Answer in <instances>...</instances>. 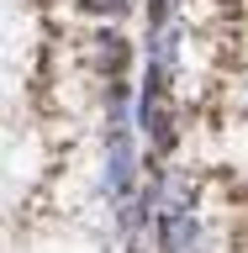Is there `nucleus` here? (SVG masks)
<instances>
[{"label":"nucleus","instance_id":"f257e3e1","mask_svg":"<svg viewBox=\"0 0 248 253\" xmlns=\"http://www.w3.org/2000/svg\"><path fill=\"white\" fill-rule=\"evenodd\" d=\"M132 122L148 137L153 153H174L180 148V106H174V74L164 69H148L138 84V106H132Z\"/></svg>","mask_w":248,"mask_h":253},{"label":"nucleus","instance_id":"f03ea898","mask_svg":"<svg viewBox=\"0 0 248 253\" xmlns=\"http://www.w3.org/2000/svg\"><path fill=\"white\" fill-rule=\"evenodd\" d=\"M143 169H148V158L138 153V122L127 116V122H106V158H100V185L116 206L132 201L143 190Z\"/></svg>","mask_w":248,"mask_h":253},{"label":"nucleus","instance_id":"7ed1b4c3","mask_svg":"<svg viewBox=\"0 0 248 253\" xmlns=\"http://www.w3.org/2000/svg\"><path fill=\"white\" fill-rule=\"evenodd\" d=\"M153 248L158 253H196L201 248V216L190 206H164L153 216Z\"/></svg>","mask_w":248,"mask_h":253},{"label":"nucleus","instance_id":"20e7f679","mask_svg":"<svg viewBox=\"0 0 248 253\" xmlns=\"http://www.w3.org/2000/svg\"><path fill=\"white\" fill-rule=\"evenodd\" d=\"M90 42H95V63L106 69V79H122V69L132 63V42H127L116 27H100Z\"/></svg>","mask_w":248,"mask_h":253},{"label":"nucleus","instance_id":"39448f33","mask_svg":"<svg viewBox=\"0 0 248 253\" xmlns=\"http://www.w3.org/2000/svg\"><path fill=\"white\" fill-rule=\"evenodd\" d=\"M143 16H148V32L174 27L180 21V0H143Z\"/></svg>","mask_w":248,"mask_h":253},{"label":"nucleus","instance_id":"423d86ee","mask_svg":"<svg viewBox=\"0 0 248 253\" xmlns=\"http://www.w3.org/2000/svg\"><path fill=\"white\" fill-rule=\"evenodd\" d=\"M79 11H90V16H132L138 11V0H79Z\"/></svg>","mask_w":248,"mask_h":253},{"label":"nucleus","instance_id":"0eeeda50","mask_svg":"<svg viewBox=\"0 0 248 253\" xmlns=\"http://www.w3.org/2000/svg\"><path fill=\"white\" fill-rule=\"evenodd\" d=\"M196 253H206V248H196Z\"/></svg>","mask_w":248,"mask_h":253}]
</instances>
